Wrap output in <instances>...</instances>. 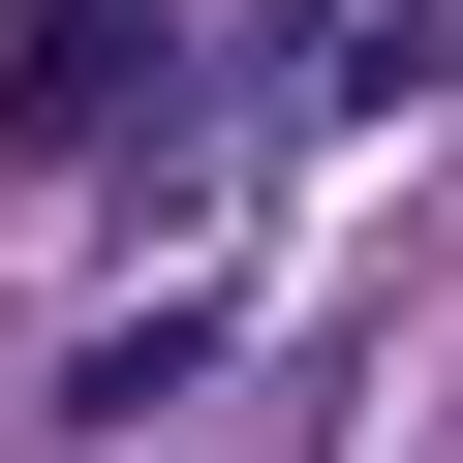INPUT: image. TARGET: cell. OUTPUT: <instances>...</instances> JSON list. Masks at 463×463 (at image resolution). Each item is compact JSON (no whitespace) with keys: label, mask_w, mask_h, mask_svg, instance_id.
Wrapping results in <instances>:
<instances>
[{"label":"cell","mask_w":463,"mask_h":463,"mask_svg":"<svg viewBox=\"0 0 463 463\" xmlns=\"http://www.w3.org/2000/svg\"><path fill=\"white\" fill-rule=\"evenodd\" d=\"M155 62H185V0H0V155H93Z\"/></svg>","instance_id":"obj_1"}]
</instances>
